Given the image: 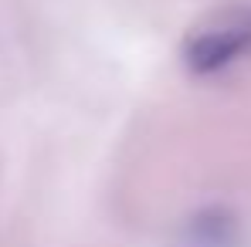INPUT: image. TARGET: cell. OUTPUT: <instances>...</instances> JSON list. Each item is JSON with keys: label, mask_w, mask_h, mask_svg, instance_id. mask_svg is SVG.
<instances>
[{"label": "cell", "mask_w": 251, "mask_h": 247, "mask_svg": "<svg viewBox=\"0 0 251 247\" xmlns=\"http://www.w3.org/2000/svg\"><path fill=\"white\" fill-rule=\"evenodd\" d=\"M251 58V0L221 3L204 14L180 41L187 75L214 78Z\"/></svg>", "instance_id": "obj_1"}, {"label": "cell", "mask_w": 251, "mask_h": 247, "mask_svg": "<svg viewBox=\"0 0 251 247\" xmlns=\"http://www.w3.org/2000/svg\"><path fill=\"white\" fill-rule=\"evenodd\" d=\"M238 244H241L238 217L224 206L197 210L183 227V247H238Z\"/></svg>", "instance_id": "obj_2"}]
</instances>
